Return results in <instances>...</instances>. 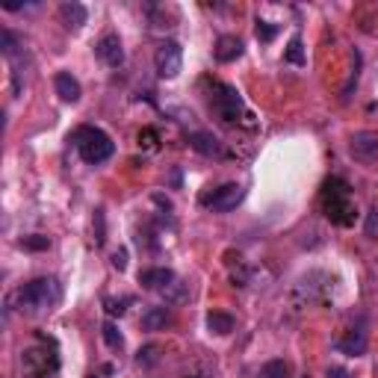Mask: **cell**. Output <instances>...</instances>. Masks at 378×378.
Returning a JSON list of instances; mask_svg holds the SVG:
<instances>
[{"label":"cell","instance_id":"cell-1","mask_svg":"<svg viewBox=\"0 0 378 378\" xmlns=\"http://www.w3.org/2000/svg\"><path fill=\"white\" fill-rule=\"evenodd\" d=\"M59 299H62V287H59L57 278H33L15 292L18 308L27 310V313L50 310L54 304H59Z\"/></svg>","mask_w":378,"mask_h":378},{"label":"cell","instance_id":"cell-2","mask_svg":"<svg viewBox=\"0 0 378 378\" xmlns=\"http://www.w3.org/2000/svg\"><path fill=\"white\" fill-rule=\"evenodd\" d=\"M322 210L334 225H352L355 222V204H352V192L349 183L340 177H331L322 186Z\"/></svg>","mask_w":378,"mask_h":378},{"label":"cell","instance_id":"cell-3","mask_svg":"<svg viewBox=\"0 0 378 378\" xmlns=\"http://www.w3.org/2000/svg\"><path fill=\"white\" fill-rule=\"evenodd\" d=\"M74 148L80 154V160L83 163H89V166H101V163H107L112 151H115V145L107 133H103L101 128H92V124H83V128L74 130Z\"/></svg>","mask_w":378,"mask_h":378},{"label":"cell","instance_id":"cell-4","mask_svg":"<svg viewBox=\"0 0 378 378\" xmlns=\"http://www.w3.org/2000/svg\"><path fill=\"white\" fill-rule=\"evenodd\" d=\"M21 372L24 378H50L59 372V355L48 346H30L21 355Z\"/></svg>","mask_w":378,"mask_h":378},{"label":"cell","instance_id":"cell-5","mask_svg":"<svg viewBox=\"0 0 378 378\" xmlns=\"http://www.w3.org/2000/svg\"><path fill=\"white\" fill-rule=\"evenodd\" d=\"M210 107H213V112L225 124H237L246 112V103H243V98H239V92L234 86H225V83H219L216 86V94H213V101H210Z\"/></svg>","mask_w":378,"mask_h":378},{"label":"cell","instance_id":"cell-6","mask_svg":"<svg viewBox=\"0 0 378 378\" xmlns=\"http://www.w3.org/2000/svg\"><path fill=\"white\" fill-rule=\"evenodd\" d=\"M154 68L163 80L177 77L181 74V68H183V48L177 45V41H163V45L157 48V54H154Z\"/></svg>","mask_w":378,"mask_h":378},{"label":"cell","instance_id":"cell-7","mask_svg":"<svg viewBox=\"0 0 378 378\" xmlns=\"http://www.w3.org/2000/svg\"><path fill=\"white\" fill-rule=\"evenodd\" d=\"M243 198H246L243 186H239V183H225V186H219L213 195H204L201 201L213 210V213H230V210H237L239 204H243Z\"/></svg>","mask_w":378,"mask_h":378},{"label":"cell","instance_id":"cell-8","mask_svg":"<svg viewBox=\"0 0 378 378\" xmlns=\"http://www.w3.org/2000/svg\"><path fill=\"white\" fill-rule=\"evenodd\" d=\"M349 154L358 163H375L378 160V133L375 130H358L349 139Z\"/></svg>","mask_w":378,"mask_h":378},{"label":"cell","instance_id":"cell-9","mask_svg":"<svg viewBox=\"0 0 378 378\" xmlns=\"http://www.w3.org/2000/svg\"><path fill=\"white\" fill-rule=\"evenodd\" d=\"M94 57H98L103 66H110V68H119L121 62H124V48H121V39L119 36H103L98 45H94Z\"/></svg>","mask_w":378,"mask_h":378},{"label":"cell","instance_id":"cell-10","mask_svg":"<svg viewBox=\"0 0 378 378\" xmlns=\"http://www.w3.org/2000/svg\"><path fill=\"white\" fill-rule=\"evenodd\" d=\"M54 86H57V94L66 103H77L80 101V94H83V89H80V83H77V77L71 74V71H59V74L54 77Z\"/></svg>","mask_w":378,"mask_h":378},{"label":"cell","instance_id":"cell-11","mask_svg":"<svg viewBox=\"0 0 378 378\" xmlns=\"http://www.w3.org/2000/svg\"><path fill=\"white\" fill-rule=\"evenodd\" d=\"M189 148L198 151L201 157H222V142L213 133H204V130L189 133Z\"/></svg>","mask_w":378,"mask_h":378},{"label":"cell","instance_id":"cell-12","mask_svg":"<svg viewBox=\"0 0 378 378\" xmlns=\"http://www.w3.org/2000/svg\"><path fill=\"white\" fill-rule=\"evenodd\" d=\"M213 57H216V62H237L243 57V41L237 36H219L216 48H213Z\"/></svg>","mask_w":378,"mask_h":378},{"label":"cell","instance_id":"cell-13","mask_svg":"<svg viewBox=\"0 0 378 378\" xmlns=\"http://www.w3.org/2000/svg\"><path fill=\"white\" fill-rule=\"evenodd\" d=\"M59 18H62V24H66L68 30H80L83 24H86L89 12H86V6H83V3H77V0H66V3L59 6Z\"/></svg>","mask_w":378,"mask_h":378},{"label":"cell","instance_id":"cell-14","mask_svg":"<svg viewBox=\"0 0 378 378\" xmlns=\"http://www.w3.org/2000/svg\"><path fill=\"white\" fill-rule=\"evenodd\" d=\"M139 284L148 290H169L175 284V272L172 269H142Z\"/></svg>","mask_w":378,"mask_h":378},{"label":"cell","instance_id":"cell-15","mask_svg":"<svg viewBox=\"0 0 378 378\" xmlns=\"http://www.w3.org/2000/svg\"><path fill=\"white\" fill-rule=\"evenodd\" d=\"M169 322H172V313H169L166 304H160V308H148L142 313V328L145 331H163Z\"/></svg>","mask_w":378,"mask_h":378},{"label":"cell","instance_id":"cell-16","mask_svg":"<svg viewBox=\"0 0 378 378\" xmlns=\"http://www.w3.org/2000/svg\"><path fill=\"white\" fill-rule=\"evenodd\" d=\"M337 349L343 355H352V358H361V355H366V334L364 331H349L346 337L337 343Z\"/></svg>","mask_w":378,"mask_h":378},{"label":"cell","instance_id":"cell-17","mask_svg":"<svg viewBox=\"0 0 378 378\" xmlns=\"http://www.w3.org/2000/svg\"><path fill=\"white\" fill-rule=\"evenodd\" d=\"M234 325H237V319L230 317V313H222V310H213L207 317V328L213 334H230L234 331Z\"/></svg>","mask_w":378,"mask_h":378},{"label":"cell","instance_id":"cell-18","mask_svg":"<svg viewBox=\"0 0 378 378\" xmlns=\"http://www.w3.org/2000/svg\"><path fill=\"white\" fill-rule=\"evenodd\" d=\"M284 59L290 62V66H304L308 62V57H304V48H301V36H292L287 50H284Z\"/></svg>","mask_w":378,"mask_h":378},{"label":"cell","instance_id":"cell-19","mask_svg":"<svg viewBox=\"0 0 378 378\" xmlns=\"http://www.w3.org/2000/svg\"><path fill=\"white\" fill-rule=\"evenodd\" d=\"M18 48H21V41H18V36L12 33V30H0V50H3V57L6 59H15L18 57Z\"/></svg>","mask_w":378,"mask_h":378},{"label":"cell","instance_id":"cell-20","mask_svg":"<svg viewBox=\"0 0 378 378\" xmlns=\"http://www.w3.org/2000/svg\"><path fill=\"white\" fill-rule=\"evenodd\" d=\"M257 378H290V366L284 361H269V364L260 366Z\"/></svg>","mask_w":378,"mask_h":378},{"label":"cell","instance_id":"cell-21","mask_svg":"<svg viewBox=\"0 0 378 378\" xmlns=\"http://www.w3.org/2000/svg\"><path fill=\"white\" fill-rule=\"evenodd\" d=\"M101 334H103V343H107L110 349H121L124 346V337H121V331L115 328V322H103Z\"/></svg>","mask_w":378,"mask_h":378},{"label":"cell","instance_id":"cell-22","mask_svg":"<svg viewBox=\"0 0 378 378\" xmlns=\"http://www.w3.org/2000/svg\"><path fill=\"white\" fill-rule=\"evenodd\" d=\"M48 246H50V239L48 237H39V234L21 239V248H30V251H45Z\"/></svg>","mask_w":378,"mask_h":378},{"label":"cell","instance_id":"cell-23","mask_svg":"<svg viewBox=\"0 0 378 378\" xmlns=\"http://www.w3.org/2000/svg\"><path fill=\"white\" fill-rule=\"evenodd\" d=\"M358 77H361V54L355 50V71H352V77H349V83H346V89H343V98H349L352 89L358 86Z\"/></svg>","mask_w":378,"mask_h":378},{"label":"cell","instance_id":"cell-24","mask_svg":"<svg viewBox=\"0 0 378 378\" xmlns=\"http://www.w3.org/2000/svg\"><path fill=\"white\" fill-rule=\"evenodd\" d=\"M275 33H278L275 24H269V21H257V39L260 41H272V39H275Z\"/></svg>","mask_w":378,"mask_h":378},{"label":"cell","instance_id":"cell-25","mask_svg":"<svg viewBox=\"0 0 378 378\" xmlns=\"http://www.w3.org/2000/svg\"><path fill=\"white\" fill-rule=\"evenodd\" d=\"M157 352H160L157 346H145V349H142L139 355H136V361L145 364V366H151V364H157Z\"/></svg>","mask_w":378,"mask_h":378},{"label":"cell","instance_id":"cell-26","mask_svg":"<svg viewBox=\"0 0 378 378\" xmlns=\"http://www.w3.org/2000/svg\"><path fill=\"white\" fill-rule=\"evenodd\" d=\"M130 299H124V301H112V299H107V313H112V317H121L124 313V308L121 304H128Z\"/></svg>","mask_w":378,"mask_h":378},{"label":"cell","instance_id":"cell-27","mask_svg":"<svg viewBox=\"0 0 378 378\" xmlns=\"http://www.w3.org/2000/svg\"><path fill=\"white\" fill-rule=\"evenodd\" d=\"M112 266H115V269H124V266H128V251H115V255H112Z\"/></svg>","mask_w":378,"mask_h":378},{"label":"cell","instance_id":"cell-28","mask_svg":"<svg viewBox=\"0 0 378 378\" xmlns=\"http://www.w3.org/2000/svg\"><path fill=\"white\" fill-rule=\"evenodd\" d=\"M328 378H349V372H346L343 366H331V370H328Z\"/></svg>","mask_w":378,"mask_h":378}]
</instances>
